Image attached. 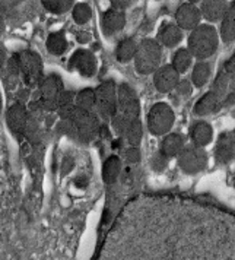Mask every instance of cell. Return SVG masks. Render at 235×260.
<instances>
[{"instance_id":"6da1fadb","label":"cell","mask_w":235,"mask_h":260,"mask_svg":"<svg viewBox=\"0 0 235 260\" xmlns=\"http://www.w3.org/2000/svg\"><path fill=\"white\" fill-rule=\"evenodd\" d=\"M141 114V103L136 91L129 83H121L117 89V107L114 116L111 117V127L114 133L123 136L124 130L136 120Z\"/></svg>"},{"instance_id":"7a4b0ae2","label":"cell","mask_w":235,"mask_h":260,"mask_svg":"<svg viewBox=\"0 0 235 260\" xmlns=\"http://www.w3.org/2000/svg\"><path fill=\"white\" fill-rule=\"evenodd\" d=\"M219 46L218 32L212 25H199L188 37V51L193 57L205 60L215 54Z\"/></svg>"},{"instance_id":"3957f363","label":"cell","mask_w":235,"mask_h":260,"mask_svg":"<svg viewBox=\"0 0 235 260\" xmlns=\"http://www.w3.org/2000/svg\"><path fill=\"white\" fill-rule=\"evenodd\" d=\"M68 126H71L69 132L76 133L78 138L83 141V142H89L92 141L98 130H99V123H98V117L94 113H88L79 110L76 107H73L71 113L64 118H61Z\"/></svg>"},{"instance_id":"277c9868","label":"cell","mask_w":235,"mask_h":260,"mask_svg":"<svg viewBox=\"0 0 235 260\" xmlns=\"http://www.w3.org/2000/svg\"><path fill=\"white\" fill-rule=\"evenodd\" d=\"M162 60L161 46L156 40L145 38L138 44V51L135 54V69L139 75H151L159 69Z\"/></svg>"},{"instance_id":"5b68a950","label":"cell","mask_w":235,"mask_h":260,"mask_svg":"<svg viewBox=\"0 0 235 260\" xmlns=\"http://www.w3.org/2000/svg\"><path fill=\"white\" fill-rule=\"evenodd\" d=\"M16 57L19 61V71L22 81L28 88H37L40 86L41 81L44 79V71H43V60L40 54L31 50H22L16 53Z\"/></svg>"},{"instance_id":"8992f818","label":"cell","mask_w":235,"mask_h":260,"mask_svg":"<svg viewBox=\"0 0 235 260\" xmlns=\"http://www.w3.org/2000/svg\"><path fill=\"white\" fill-rule=\"evenodd\" d=\"M117 107V86L114 81L99 83L95 89V108L96 114L104 121L111 120Z\"/></svg>"},{"instance_id":"52a82bcc","label":"cell","mask_w":235,"mask_h":260,"mask_svg":"<svg viewBox=\"0 0 235 260\" xmlns=\"http://www.w3.org/2000/svg\"><path fill=\"white\" fill-rule=\"evenodd\" d=\"M64 91L63 81L59 75L51 73L46 76L38 86V101L37 106L41 110H57V101Z\"/></svg>"},{"instance_id":"ba28073f","label":"cell","mask_w":235,"mask_h":260,"mask_svg":"<svg viewBox=\"0 0 235 260\" xmlns=\"http://www.w3.org/2000/svg\"><path fill=\"white\" fill-rule=\"evenodd\" d=\"M174 118L176 116L171 107L165 103H156L148 113V129L155 136L165 135L173 127Z\"/></svg>"},{"instance_id":"9c48e42d","label":"cell","mask_w":235,"mask_h":260,"mask_svg":"<svg viewBox=\"0 0 235 260\" xmlns=\"http://www.w3.org/2000/svg\"><path fill=\"white\" fill-rule=\"evenodd\" d=\"M178 166L187 174H197L208 166V154L199 146H187L178 155Z\"/></svg>"},{"instance_id":"30bf717a","label":"cell","mask_w":235,"mask_h":260,"mask_svg":"<svg viewBox=\"0 0 235 260\" xmlns=\"http://www.w3.org/2000/svg\"><path fill=\"white\" fill-rule=\"evenodd\" d=\"M69 71H76L83 78H91L96 72V57L89 50H76L69 59Z\"/></svg>"},{"instance_id":"8fae6325","label":"cell","mask_w":235,"mask_h":260,"mask_svg":"<svg viewBox=\"0 0 235 260\" xmlns=\"http://www.w3.org/2000/svg\"><path fill=\"white\" fill-rule=\"evenodd\" d=\"M200 19H202L200 9L196 5H193L190 2L180 5V8L177 9L176 21L177 26L180 29L193 31V29H196L200 25Z\"/></svg>"},{"instance_id":"7c38bea8","label":"cell","mask_w":235,"mask_h":260,"mask_svg":"<svg viewBox=\"0 0 235 260\" xmlns=\"http://www.w3.org/2000/svg\"><path fill=\"white\" fill-rule=\"evenodd\" d=\"M180 82V75L177 73L176 69L171 64H165L155 72L153 76V85L158 92L166 94L176 89V86Z\"/></svg>"},{"instance_id":"4fadbf2b","label":"cell","mask_w":235,"mask_h":260,"mask_svg":"<svg viewBox=\"0 0 235 260\" xmlns=\"http://www.w3.org/2000/svg\"><path fill=\"white\" fill-rule=\"evenodd\" d=\"M28 110L25 108L24 104L15 103L8 108L6 111V123L9 130L15 135H24L26 124H28Z\"/></svg>"},{"instance_id":"5bb4252c","label":"cell","mask_w":235,"mask_h":260,"mask_svg":"<svg viewBox=\"0 0 235 260\" xmlns=\"http://www.w3.org/2000/svg\"><path fill=\"white\" fill-rule=\"evenodd\" d=\"M215 156L219 164H228L235 158V133L225 132L219 136L216 148H215Z\"/></svg>"},{"instance_id":"9a60e30c","label":"cell","mask_w":235,"mask_h":260,"mask_svg":"<svg viewBox=\"0 0 235 260\" xmlns=\"http://www.w3.org/2000/svg\"><path fill=\"white\" fill-rule=\"evenodd\" d=\"M126 25V13L118 12L114 9H108L103 13L101 16V28L103 32L107 37L116 36L117 32H120Z\"/></svg>"},{"instance_id":"2e32d148","label":"cell","mask_w":235,"mask_h":260,"mask_svg":"<svg viewBox=\"0 0 235 260\" xmlns=\"http://www.w3.org/2000/svg\"><path fill=\"white\" fill-rule=\"evenodd\" d=\"M181 40H183V31L173 22H164L161 25L158 36H156L158 44L168 48L178 46L181 43Z\"/></svg>"},{"instance_id":"e0dca14e","label":"cell","mask_w":235,"mask_h":260,"mask_svg":"<svg viewBox=\"0 0 235 260\" xmlns=\"http://www.w3.org/2000/svg\"><path fill=\"white\" fill-rule=\"evenodd\" d=\"M222 107V98L213 91H209L200 98L193 108L196 116H209L216 111H219Z\"/></svg>"},{"instance_id":"ac0fdd59","label":"cell","mask_w":235,"mask_h":260,"mask_svg":"<svg viewBox=\"0 0 235 260\" xmlns=\"http://www.w3.org/2000/svg\"><path fill=\"white\" fill-rule=\"evenodd\" d=\"M226 9L228 3L225 0H206L200 6V15L209 22H216L222 19Z\"/></svg>"},{"instance_id":"d6986e66","label":"cell","mask_w":235,"mask_h":260,"mask_svg":"<svg viewBox=\"0 0 235 260\" xmlns=\"http://www.w3.org/2000/svg\"><path fill=\"white\" fill-rule=\"evenodd\" d=\"M184 149V138L180 133H170L164 138L161 142L159 152L164 155L165 158H174L178 156L180 152Z\"/></svg>"},{"instance_id":"ffe728a7","label":"cell","mask_w":235,"mask_h":260,"mask_svg":"<svg viewBox=\"0 0 235 260\" xmlns=\"http://www.w3.org/2000/svg\"><path fill=\"white\" fill-rule=\"evenodd\" d=\"M221 37L223 43L229 44L235 40V2L228 5V9L221 22Z\"/></svg>"},{"instance_id":"44dd1931","label":"cell","mask_w":235,"mask_h":260,"mask_svg":"<svg viewBox=\"0 0 235 260\" xmlns=\"http://www.w3.org/2000/svg\"><path fill=\"white\" fill-rule=\"evenodd\" d=\"M190 136H191V141L194 142L196 146H205L211 142L212 138H213V130L212 126L206 121H197L191 130H190Z\"/></svg>"},{"instance_id":"7402d4cb","label":"cell","mask_w":235,"mask_h":260,"mask_svg":"<svg viewBox=\"0 0 235 260\" xmlns=\"http://www.w3.org/2000/svg\"><path fill=\"white\" fill-rule=\"evenodd\" d=\"M19 78H21L19 61H18L16 53H15L11 59H8L6 68H5V72H3V82H5V86H6L9 91H11V89H15V86L19 82Z\"/></svg>"},{"instance_id":"603a6c76","label":"cell","mask_w":235,"mask_h":260,"mask_svg":"<svg viewBox=\"0 0 235 260\" xmlns=\"http://www.w3.org/2000/svg\"><path fill=\"white\" fill-rule=\"evenodd\" d=\"M138 51V43L135 38H123L116 47V59L121 63H127L135 59V54Z\"/></svg>"},{"instance_id":"cb8c5ba5","label":"cell","mask_w":235,"mask_h":260,"mask_svg":"<svg viewBox=\"0 0 235 260\" xmlns=\"http://www.w3.org/2000/svg\"><path fill=\"white\" fill-rule=\"evenodd\" d=\"M121 173V161L117 155H111L103 167V180L106 184H113Z\"/></svg>"},{"instance_id":"d4e9b609","label":"cell","mask_w":235,"mask_h":260,"mask_svg":"<svg viewBox=\"0 0 235 260\" xmlns=\"http://www.w3.org/2000/svg\"><path fill=\"white\" fill-rule=\"evenodd\" d=\"M47 50L50 54L53 56H61L66 50H68V40L63 31L59 32H53L47 38Z\"/></svg>"},{"instance_id":"484cf974","label":"cell","mask_w":235,"mask_h":260,"mask_svg":"<svg viewBox=\"0 0 235 260\" xmlns=\"http://www.w3.org/2000/svg\"><path fill=\"white\" fill-rule=\"evenodd\" d=\"M211 73L212 68L208 61H205V60L197 61L194 69H193V73H191V81L194 83V86H197V88L205 86L211 78Z\"/></svg>"},{"instance_id":"4316f807","label":"cell","mask_w":235,"mask_h":260,"mask_svg":"<svg viewBox=\"0 0 235 260\" xmlns=\"http://www.w3.org/2000/svg\"><path fill=\"white\" fill-rule=\"evenodd\" d=\"M75 107L92 113L95 108V91L91 88H85L82 91H79L78 94L75 95Z\"/></svg>"},{"instance_id":"83f0119b","label":"cell","mask_w":235,"mask_h":260,"mask_svg":"<svg viewBox=\"0 0 235 260\" xmlns=\"http://www.w3.org/2000/svg\"><path fill=\"white\" fill-rule=\"evenodd\" d=\"M193 63V56L190 54L187 48H180L177 50L176 54L173 56V60H171V66L176 69V72L180 75V73H184L190 69Z\"/></svg>"},{"instance_id":"f1b7e54d","label":"cell","mask_w":235,"mask_h":260,"mask_svg":"<svg viewBox=\"0 0 235 260\" xmlns=\"http://www.w3.org/2000/svg\"><path fill=\"white\" fill-rule=\"evenodd\" d=\"M123 138L133 148H138L141 145L142 139H143V124H142L141 118L136 120V121H133L129 127L124 130Z\"/></svg>"},{"instance_id":"f546056e","label":"cell","mask_w":235,"mask_h":260,"mask_svg":"<svg viewBox=\"0 0 235 260\" xmlns=\"http://www.w3.org/2000/svg\"><path fill=\"white\" fill-rule=\"evenodd\" d=\"M43 6L47 12L61 15L73 9L75 3L72 0H43Z\"/></svg>"},{"instance_id":"4dcf8cb0","label":"cell","mask_w":235,"mask_h":260,"mask_svg":"<svg viewBox=\"0 0 235 260\" xmlns=\"http://www.w3.org/2000/svg\"><path fill=\"white\" fill-rule=\"evenodd\" d=\"M72 18L78 25H85L92 18V9L88 3H76L72 9Z\"/></svg>"},{"instance_id":"1f68e13d","label":"cell","mask_w":235,"mask_h":260,"mask_svg":"<svg viewBox=\"0 0 235 260\" xmlns=\"http://www.w3.org/2000/svg\"><path fill=\"white\" fill-rule=\"evenodd\" d=\"M151 164L155 171H164L166 168V158L161 152H156L151 159Z\"/></svg>"},{"instance_id":"d6a6232c","label":"cell","mask_w":235,"mask_h":260,"mask_svg":"<svg viewBox=\"0 0 235 260\" xmlns=\"http://www.w3.org/2000/svg\"><path fill=\"white\" fill-rule=\"evenodd\" d=\"M142 158L141 154V149L139 148H129L127 151H126V159H127V162L130 164H136V162H139Z\"/></svg>"},{"instance_id":"836d02e7","label":"cell","mask_w":235,"mask_h":260,"mask_svg":"<svg viewBox=\"0 0 235 260\" xmlns=\"http://www.w3.org/2000/svg\"><path fill=\"white\" fill-rule=\"evenodd\" d=\"M176 91L180 95H183V96H188V95H191V91H193V88H191V83L187 79H183V81H180L178 85L176 86Z\"/></svg>"},{"instance_id":"e575fe53","label":"cell","mask_w":235,"mask_h":260,"mask_svg":"<svg viewBox=\"0 0 235 260\" xmlns=\"http://www.w3.org/2000/svg\"><path fill=\"white\" fill-rule=\"evenodd\" d=\"M130 5H131V2H129V0H113L111 9L118 11V12H124L127 8H130Z\"/></svg>"},{"instance_id":"d590c367","label":"cell","mask_w":235,"mask_h":260,"mask_svg":"<svg viewBox=\"0 0 235 260\" xmlns=\"http://www.w3.org/2000/svg\"><path fill=\"white\" fill-rule=\"evenodd\" d=\"M222 71L225 72V73H228V75H231V76H234L235 78V54L231 57V59L225 61Z\"/></svg>"},{"instance_id":"8d00e7d4","label":"cell","mask_w":235,"mask_h":260,"mask_svg":"<svg viewBox=\"0 0 235 260\" xmlns=\"http://www.w3.org/2000/svg\"><path fill=\"white\" fill-rule=\"evenodd\" d=\"M6 63H8L6 51H5V48L0 47V75H3V72H5V68H6Z\"/></svg>"},{"instance_id":"74e56055","label":"cell","mask_w":235,"mask_h":260,"mask_svg":"<svg viewBox=\"0 0 235 260\" xmlns=\"http://www.w3.org/2000/svg\"><path fill=\"white\" fill-rule=\"evenodd\" d=\"M231 107V106H235V91H232L231 94H228L225 96V100H223L222 103V107Z\"/></svg>"},{"instance_id":"f35d334b","label":"cell","mask_w":235,"mask_h":260,"mask_svg":"<svg viewBox=\"0 0 235 260\" xmlns=\"http://www.w3.org/2000/svg\"><path fill=\"white\" fill-rule=\"evenodd\" d=\"M76 40H78V43H89V40H91V34H88V32H79L78 36H76Z\"/></svg>"},{"instance_id":"ab89813d","label":"cell","mask_w":235,"mask_h":260,"mask_svg":"<svg viewBox=\"0 0 235 260\" xmlns=\"http://www.w3.org/2000/svg\"><path fill=\"white\" fill-rule=\"evenodd\" d=\"M5 26H6V25H5V19H3V15L0 13V36H2V34H3V31H5Z\"/></svg>"},{"instance_id":"60d3db41","label":"cell","mask_w":235,"mask_h":260,"mask_svg":"<svg viewBox=\"0 0 235 260\" xmlns=\"http://www.w3.org/2000/svg\"><path fill=\"white\" fill-rule=\"evenodd\" d=\"M2 107H3V101H2V94H0V113H2Z\"/></svg>"}]
</instances>
